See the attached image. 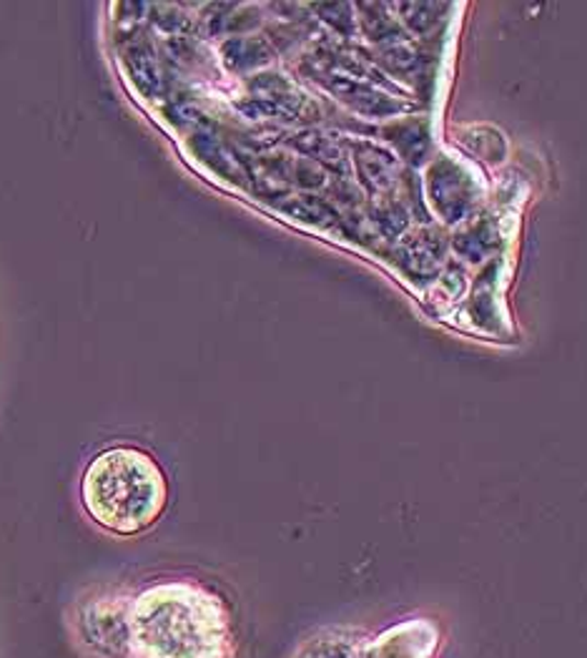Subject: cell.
I'll return each mask as SVG.
<instances>
[{"label":"cell","mask_w":587,"mask_h":658,"mask_svg":"<svg viewBox=\"0 0 587 658\" xmlns=\"http://www.w3.org/2000/svg\"><path fill=\"white\" fill-rule=\"evenodd\" d=\"M83 505L101 528L134 535L159 521L166 508V478L138 447H111L91 460L83 476Z\"/></svg>","instance_id":"obj_1"},{"label":"cell","mask_w":587,"mask_h":658,"mask_svg":"<svg viewBox=\"0 0 587 658\" xmlns=\"http://www.w3.org/2000/svg\"><path fill=\"white\" fill-rule=\"evenodd\" d=\"M224 640L222 611L194 588H159L136 609L134 646L142 658H222Z\"/></svg>","instance_id":"obj_2"}]
</instances>
